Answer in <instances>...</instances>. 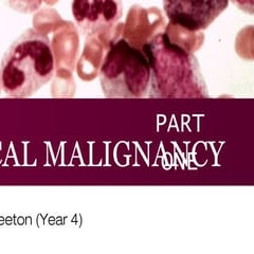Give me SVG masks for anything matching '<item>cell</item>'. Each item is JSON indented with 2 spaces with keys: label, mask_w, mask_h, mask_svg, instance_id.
I'll use <instances>...</instances> for the list:
<instances>
[{
  "label": "cell",
  "mask_w": 254,
  "mask_h": 254,
  "mask_svg": "<svg viewBox=\"0 0 254 254\" xmlns=\"http://www.w3.org/2000/svg\"><path fill=\"white\" fill-rule=\"evenodd\" d=\"M71 12L76 28L86 39L105 34L121 20L122 0H72Z\"/></svg>",
  "instance_id": "obj_4"
},
{
  "label": "cell",
  "mask_w": 254,
  "mask_h": 254,
  "mask_svg": "<svg viewBox=\"0 0 254 254\" xmlns=\"http://www.w3.org/2000/svg\"><path fill=\"white\" fill-rule=\"evenodd\" d=\"M150 65L149 98H208L197 59L184 47L159 33L142 46Z\"/></svg>",
  "instance_id": "obj_2"
},
{
  "label": "cell",
  "mask_w": 254,
  "mask_h": 254,
  "mask_svg": "<svg viewBox=\"0 0 254 254\" xmlns=\"http://www.w3.org/2000/svg\"><path fill=\"white\" fill-rule=\"evenodd\" d=\"M238 9L245 13L253 15L254 13V0H229Z\"/></svg>",
  "instance_id": "obj_7"
},
{
  "label": "cell",
  "mask_w": 254,
  "mask_h": 254,
  "mask_svg": "<svg viewBox=\"0 0 254 254\" xmlns=\"http://www.w3.org/2000/svg\"><path fill=\"white\" fill-rule=\"evenodd\" d=\"M103 93L108 99L148 97L150 65L142 47L125 37L111 42L99 69Z\"/></svg>",
  "instance_id": "obj_3"
},
{
  "label": "cell",
  "mask_w": 254,
  "mask_h": 254,
  "mask_svg": "<svg viewBox=\"0 0 254 254\" xmlns=\"http://www.w3.org/2000/svg\"><path fill=\"white\" fill-rule=\"evenodd\" d=\"M228 5L229 0H163L166 18L189 32L209 28Z\"/></svg>",
  "instance_id": "obj_5"
},
{
  "label": "cell",
  "mask_w": 254,
  "mask_h": 254,
  "mask_svg": "<svg viewBox=\"0 0 254 254\" xmlns=\"http://www.w3.org/2000/svg\"><path fill=\"white\" fill-rule=\"evenodd\" d=\"M44 0H2V2L11 10L21 14H31L37 12Z\"/></svg>",
  "instance_id": "obj_6"
},
{
  "label": "cell",
  "mask_w": 254,
  "mask_h": 254,
  "mask_svg": "<svg viewBox=\"0 0 254 254\" xmlns=\"http://www.w3.org/2000/svg\"><path fill=\"white\" fill-rule=\"evenodd\" d=\"M57 58L49 36L28 29L14 41L0 64V87L10 98H30L55 75Z\"/></svg>",
  "instance_id": "obj_1"
}]
</instances>
